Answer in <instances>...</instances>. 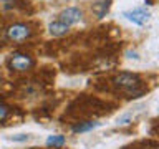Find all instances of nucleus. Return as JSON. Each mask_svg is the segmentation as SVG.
<instances>
[{"mask_svg":"<svg viewBox=\"0 0 159 149\" xmlns=\"http://www.w3.org/2000/svg\"><path fill=\"white\" fill-rule=\"evenodd\" d=\"M123 17L126 18L128 22L138 25V27H143V25H146V22L149 20V17H151V13H149V10L146 7H138V8L124 12Z\"/></svg>","mask_w":159,"mask_h":149,"instance_id":"obj_5","label":"nucleus"},{"mask_svg":"<svg viewBox=\"0 0 159 149\" xmlns=\"http://www.w3.org/2000/svg\"><path fill=\"white\" fill-rule=\"evenodd\" d=\"M83 18H84L83 8H80V7H66V8H63L61 12L58 13L57 20L66 23L68 27H71V25H75V23H80Z\"/></svg>","mask_w":159,"mask_h":149,"instance_id":"obj_4","label":"nucleus"},{"mask_svg":"<svg viewBox=\"0 0 159 149\" xmlns=\"http://www.w3.org/2000/svg\"><path fill=\"white\" fill-rule=\"evenodd\" d=\"M10 141H15V142H25V141H28L30 136L28 134H17V136H8Z\"/></svg>","mask_w":159,"mask_h":149,"instance_id":"obj_12","label":"nucleus"},{"mask_svg":"<svg viewBox=\"0 0 159 149\" xmlns=\"http://www.w3.org/2000/svg\"><path fill=\"white\" fill-rule=\"evenodd\" d=\"M99 126H101L99 121H81V123L71 126V131L73 133H88V131H93V129H96Z\"/></svg>","mask_w":159,"mask_h":149,"instance_id":"obj_8","label":"nucleus"},{"mask_svg":"<svg viewBox=\"0 0 159 149\" xmlns=\"http://www.w3.org/2000/svg\"><path fill=\"white\" fill-rule=\"evenodd\" d=\"M65 144H66V136H63V134H52V136H48L47 139V146L48 147H63Z\"/></svg>","mask_w":159,"mask_h":149,"instance_id":"obj_9","label":"nucleus"},{"mask_svg":"<svg viewBox=\"0 0 159 149\" xmlns=\"http://www.w3.org/2000/svg\"><path fill=\"white\" fill-rule=\"evenodd\" d=\"M113 86L124 93L128 98H139L144 94V86H143V78L138 73L131 71H121L113 78Z\"/></svg>","mask_w":159,"mask_h":149,"instance_id":"obj_1","label":"nucleus"},{"mask_svg":"<svg viewBox=\"0 0 159 149\" xmlns=\"http://www.w3.org/2000/svg\"><path fill=\"white\" fill-rule=\"evenodd\" d=\"M33 37V27L28 22H13L5 28V40L10 43H23Z\"/></svg>","mask_w":159,"mask_h":149,"instance_id":"obj_2","label":"nucleus"},{"mask_svg":"<svg viewBox=\"0 0 159 149\" xmlns=\"http://www.w3.org/2000/svg\"><path fill=\"white\" fill-rule=\"evenodd\" d=\"M144 3H146V5H152V0H144Z\"/></svg>","mask_w":159,"mask_h":149,"instance_id":"obj_13","label":"nucleus"},{"mask_svg":"<svg viewBox=\"0 0 159 149\" xmlns=\"http://www.w3.org/2000/svg\"><path fill=\"white\" fill-rule=\"evenodd\" d=\"M48 33L52 37H65V35L70 33V27L66 23L60 22V20H53V22L48 23Z\"/></svg>","mask_w":159,"mask_h":149,"instance_id":"obj_7","label":"nucleus"},{"mask_svg":"<svg viewBox=\"0 0 159 149\" xmlns=\"http://www.w3.org/2000/svg\"><path fill=\"white\" fill-rule=\"evenodd\" d=\"M111 3H113V0H93L91 2V13L98 20H103L109 13Z\"/></svg>","mask_w":159,"mask_h":149,"instance_id":"obj_6","label":"nucleus"},{"mask_svg":"<svg viewBox=\"0 0 159 149\" xmlns=\"http://www.w3.org/2000/svg\"><path fill=\"white\" fill-rule=\"evenodd\" d=\"M17 2L13 0H0V13H10L17 8Z\"/></svg>","mask_w":159,"mask_h":149,"instance_id":"obj_10","label":"nucleus"},{"mask_svg":"<svg viewBox=\"0 0 159 149\" xmlns=\"http://www.w3.org/2000/svg\"><path fill=\"white\" fill-rule=\"evenodd\" d=\"M8 113H10V108L7 106V104L0 103V123H2V121H5V119H7Z\"/></svg>","mask_w":159,"mask_h":149,"instance_id":"obj_11","label":"nucleus"},{"mask_svg":"<svg viewBox=\"0 0 159 149\" xmlns=\"http://www.w3.org/2000/svg\"><path fill=\"white\" fill-rule=\"evenodd\" d=\"M7 66L12 70V71L25 73V71H30V70L35 66V58L30 53L13 52L7 60Z\"/></svg>","mask_w":159,"mask_h":149,"instance_id":"obj_3","label":"nucleus"}]
</instances>
